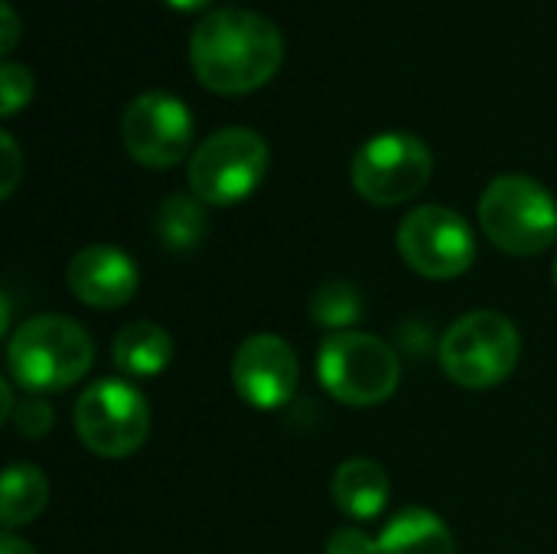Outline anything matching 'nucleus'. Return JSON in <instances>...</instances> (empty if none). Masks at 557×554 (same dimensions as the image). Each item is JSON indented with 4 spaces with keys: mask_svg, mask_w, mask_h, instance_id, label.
Here are the masks:
<instances>
[{
    "mask_svg": "<svg viewBox=\"0 0 557 554\" xmlns=\"http://www.w3.org/2000/svg\"><path fill=\"white\" fill-rule=\"evenodd\" d=\"M398 255L431 281H454L470 271L476 238L470 222L447 206H418L398 225Z\"/></svg>",
    "mask_w": 557,
    "mask_h": 554,
    "instance_id": "1a4fd4ad",
    "label": "nucleus"
},
{
    "mask_svg": "<svg viewBox=\"0 0 557 554\" xmlns=\"http://www.w3.org/2000/svg\"><path fill=\"white\" fill-rule=\"evenodd\" d=\"M437 356L450 382L470 392H486L516 372L522 340L509 317L496 310H473L450 323Z\"/></svg>",
    "mask_w": 557,
    "mask_h": 554,
    "instance_id": "20e7f679",
    "label": "nucleus"
},
{
    "mask_svg": "<svg viewBox=\"0 0 557 554\" xmlns=\"http://www.w3.org/2000/svg\"><path fill=\"white\" fill-rule=\"evenodd\" d=\"M268 140L251 127H222L189 157V189L206 206L248 199L268 173Z\"/></svg>",
    "mask_w": 557,
    "mask_h": 554,
    "instance_id": "423d86ee",
    "label": "nucleus"
},
{
    "mask_svg": "<svg viewBox=\"0 0 557 554\" xmlns=\"http://www.w3.org/2000/svg\"><path fill=\"white\" fill-rule=\"evenodd\" d=\"M480 225L506 255H542L557 242L555 196L525 173L496 176L480 196Z\"/></svg>",
    "mask_w": 557,
    "mask_h": 554,
    "instance_id": "7ed1b4c3",
    "label": "nucleus"
},
{
    "mask_svg": "<svg viewBox=\"0 0 557 554\" xmlns=\"http://www.w3.org/2000/svg\"><path fill=\"white\" fill-rule=\"evenodd\" d=\"M196 78L215 95H248L274 78L284 62L281 29L255 10H212L189 36Z\"/></svg>",
    "mask_w": 557,
    "mask_h": 554,
    "instance_id": "f257e3e1",
    "label": "nucleus"
},
{
    "mask_svg": "<svg viewBox=\"0 0 557 554\" xmlns=\"http://www.w3.org/2000/svg\"><path fill=\"white\" fill-rule=\"evenodd\" d=\"M317 376L326 395H333L336 402L349 408H372L398 392L401 362L385 340L372 333L346 330V333H330L320 343Z\"/></svg>",
    "mask_w": 557,
    "mask_h": 554,
    "instance_id": "39448f33",
    "label": "nucleus"
},
{
    "mask_svg": "<svg viewBox=\"0 0 557 554\" xmlns=\"http://www.w3.org/2000/svg\"><path fill=\"white\" fill-rule=\"evenodd\" d=\"M0 153H3V180H0V199H10L16 183H20V173H23V157H20V147L13 140V134H0Z\"/></svg>",
    "mask_w": 557,
    "mask_h": 554,
    "instance_id": "4be33fe9",
    "label": "nucleus"
},
{
    "mask_svg": "<svg viewBox=\"0 0 557 554\" xmlns=\"http://www.w3.org/2000/svg\"><path fill=\"white\" fill-rule=\"evenodd\" d=\"M552 274H555V287H557V255H555V264H552Z\"/></svg>",
    "mask_w": 557,
    "mask_h": 554,
    "instance_id": "a878e982",
    "label": "nucleus"
},
{
    "mask_svg": "<svg viewBox=\"0 0 557 554\" xmlns=\"http://www.w3.org/2000/svg\"><path fill=\"white\" fill-rule=\"evenodd\" d=\"M333 503L339 513H346L356 522H372L385 513L392 496V480L382 464L356 457L336 467L330 483Z\"/></svg>",
    "mask_w": 557,
    "mask_h": 554,
    "instance_id": "ddd939ff",
    "label": "nucleus"
},
{
    "mask_svg": "<svg viewBox=\"0 0 557 554\" xmlns=\"http://www.w3.org/2000/svg\"><path fill=\"white\" fill-rule=\"evenodd\" d=\"M326 554H379V539L366 535L356 526H343L330 535Z\"/></svg>",
    "mask_w": 557,
    "mask_h": 554,
    "instance_id": "412c9836",
    "label": "nucleus"
},
{
    "mask_svg": "<svg viewBox=\"0 0 557 554\" xmlns=\"http://www.w3.org/2000/svg\"><path fill=\"white\" fill-rule=\"evenodd\" d=\"M362 317V294L349 281H326L310 297V320L330 333H346Z\"/></svg>",
    "mask_w": 557,
    "mask_h": 554,
    "instance_id": "a211bd4d",
    "label": "nucleus"
},
{
    "mask_svg": "<svg viewBox=\"0 0 557 554\" xmlns=\"http://www.w3.org/2000/svg\"><path fill=\"white\" fill-rule=\"evenodd\" d=\"M33 98V75L20 62H3L0 65V114L13 118L20 108H26Z\"/></svg>",
    "mask_w": 557,
    "mask_h": 554,
    "instance_id": "aec40b11",
    "label": "nucleus"
},
{
    "mask_svg": "<svg viewBox=\"0 0 557 554\" xmlns=\"http://www.w3.org/2000/svg\"><path fill=\"white\" fill-rule=\"evenodd\" d=\"M153 229L157 238L163 242V248L170 251H193L206 232H209V216H206V202L196 196H183L173 193L160 202L157 216H153Z\"/></svg>",
    "mask_w": 557,
    "mask_h": 554,
    "instance_id": "f3484780",
    "label": "nucleus"
},
{
    "mask_svg": "<svg viewBox=\"0 0 557 554\" xmlns=\"http://www.w3.org/2000/svg\"><path fill=\"white\" fill-rule=\"evenodd\" d=\"M0 23H3V36H0V56H10L16 49V39H20V20H16V10L3 0L0 3Z\"/></svg>",
    "mask_w": 557,
    "mask_h": 554,
    "instance_id": "5701e85b",
    "label": "nucleus"
},
{
    "mask_svg": "<svg viewBox=\"0 0 557 554\" xmlns=\"http://www.w3.org/2000/svg\"><path fill=\"white\" fill-rule=\"evenodd\" d=\"M95 362L88 330L62 313H39L23 320L7 343L10 379L29 392H62L75 385Z\"/></svg>",
    "mask_w": 557,
    "mask_h": 554,
    "instance_id": "f03ea898",
    "label": "nucleus"
},
{
    "mask_svg": "<svg viewBox=\"0 0 557 554\" xmlns=\"http://www.w3.org/2000/svg\"><path fill=\"white\" fill-rule=\"evenodd\" d=\"M111 359L124 376L153 379V376L166 372V366L173 362V340L163 327H157L150 320H134L114 336Z\"/></svg>",
    "mask_w": 557,
    "mask_h": 554,
    "instance_id": "2eb2a0df",
    "label": "nucleus"
},
{
    "mask_svg": "<svg viewBox=\"0 0 557 554\" xmlns=\"http://www.w3.org/2000/svg\"><path fill=\"white\" fill-rule=\"evenodd\" d=\"M49 503V480L33 464H13L3 473V493H0V519L3 529L13 532L26 522H33Z\"/></svg>",
    "mask_w": 557,
    "mask_h": 554,
    "instance_id": "dca6fc26",
    "label": "nucleus"
},
{
    "mask_svg": "<svg viewBox=\"0 0 557 554\" xmlns=\"http://www.w3.org/2000/svg\"><path fill=\"white\" fill-rule=\"evenodd\" d=\"M379 554H457V545L437 513L408 506L379 532Z\"/></svg>",
    "mask_w": 557,
    "mask_h": 554,
    "instance_id": "4468645a",
    "label": "nucleus"
},
{
    "mask_svg": "<svg viewBox=\"0 0 557 554\" xmlns=\"http://www.w3.org/2000/svg\"><path fill=\"white\" fill-rule=\"evenodd\" d=\"M300 382V362L287 340L274 333L248 336L232 359V385L235 392L258 411L284 408Z\"/></svg>",
    "mask_w": 557,
    "mask_h": 554,
    "instance_id": "9b49d317",
    "label": "nucleus"
},
{
    "mask_svg": "<svg viewBox=\"0 0 557 554\" xmlns=\"http://www.w3.org/2000/svg\"><path fill=\"white\" fill-rule=\"evenodd\" d=\"M163 3H170L173 10H202L209 0H163Z\"/></svg>",
    "mask_w": 557,
    "mask_h": 554,
    "instance_id": "393cba45",
    "label": "nucleus"
},
{
    "mask_svg": "<svg viewBox=\"0 0 557 554\" xmlns=\"http://www.w3.org/2000/svg\"><path fill=\"white\" fill-rule=\"evenodd\" d=\"M121 140L140 167L170 170L193 147V114L170 91H144L124 108Z\"/></svg>",
    "mask_w": 557,
    "mask_h": 554,
    "instance_id": "9d476101",
    "label": "nucleus"
},
{
    "mask_svg": "<svg viewBox=\"0 0 557 554\" xmlns=\"http://www.w3.org/2000/svg\"><path fill=\"white\" fill-rule=\"evenodd\" d=\"M72 424L95 457L121 460L144 447L150 434V405L131 382L101 379L78 395Z\"/></svg>",
    "mask_w": 557,
    "mask_h": 554,
    "instance_id": "0eeeda50",
    "label": "nucleus"
},
{
    "mask_svg": "<svg viewBox=\"0 0 557 554\" xmlns=\"http://www.w3.org/2000/svg\"><path fill=\"white\" fill-rule=\"evenodd\" d=\"M69 291L75 300L95 310H117L134 300L140 274L131 255L114 245H88L82 248L65 271Z\"/></svg>",
    "mask_w": 557,
    "mask_h": 554,
    "instance_id": "f8f14e48",
    "label": "nucleus"
},
{
    "mask_svg": "<svg viewBox=\"0 0 557 554\" xmlns=\"http://www.w3.org/2000/svg\"><path fill=\"white\" fill-rule=\"evenodd\" d=\"M10 424L16 428V434H20V438H26V441H39V438H46V434L52 431V424H55V411H52V405H49L42 395H26V398H20V402H16Z\"/></svg>",
    "mask_w": 557,
    "mask_h": 554,
    "instance_id": "6ab92c4d",
    "label": "nucleus"
},
{
    "mask_svg": "<svg viewBox=\"0 0 557 554\" xmlns=\"http://www.w3.org/2000/svg\"><path fill=\"white\" fill-rule=\"evenodd\" d=\"M434 173L428 144L408 131H388L366 140L349 167L356 193L372 206H401L414 199Z\"/></svg>",
    "mask_w": 557,
    "mask_h": 554,
    "instance_id": "6e6552de",
    "label": "nucleus"
},
{
    "mask_svg": "<svg viewBox=\"0 0 557 554\" xmlns=\"http://www.w3.org/2000/svg\"><path fill=\"white\" fill-rule=\"evenodd\" d=\"M0 554H36L23 539H16L13 532H7L3 539H0Z\"/></svg>",
    "mask_w": 557,
    "mask_h": 554,
    "instance_id": "b1692460",
    "label": "nucleus"
}]
</instances>
